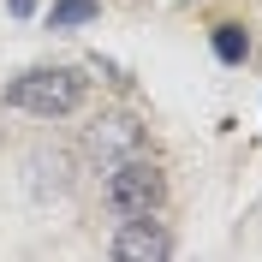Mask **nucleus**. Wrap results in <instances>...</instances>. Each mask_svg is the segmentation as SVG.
<instances>
[{
    "label": "nucleus",
    "instance_id": "5",
    "mask_svg": "<svg viewBox=\"0 0 262 262\" xmlns=\"http://www.w3.org/2000/svg\"><path fill=\"white\" fill-rule=\"evenodd\" d=\"M209 42H214V60H221V66H245L250 60V30H245V24H214Z\"/></svg>",
    "mask_w": 262,
    "mask_h": 262
},
{
    "label": "nucleus",
    "instance_id": "1",
    "mask_svg": "<svg viewBox=\"0 0 262 262\" xmlns=\"http://www.w3.org/2000/svg\"><path fill=\"white\" fill-rule=\"evenodd\" d=\"M83 90H90V78L78 66H30L24 78L6 83V107H18L30 119H66L83 107Z\"/></svg>",
    "mask_w": 262,
    "mask_h": 262
},
{
    "label": "nucleus",
    "instance_id": "4",
    "mask_svg": "<svg viewBox=\"0 0 262 262\" xmlns=\"http://www.w3.org/2000/svg\"><path fill=\"white\" fill-rule=\"evenodd\" d=\"M114 256L119 262H167L173 256V232L155 214H125L114 232Z\"/></svg>",
    "mask_w": 262,
    "mask_h": 262
},
{
    "label": "nucleus",
    "instance_id": "7",
    "mask_svg": "<svg viewBox=\"0 0 262 262\" xmlns=\"http://www.w3.org/2000/svg\"><path fill=\"white\" fill-rule=\"evenodd\" d=\"M6 6H12V12H18V18H24V12H30V0H6Z\"/></svg>",
    "mask_w": 262,
    "mask_h": 262
},
{
    "label": "nucleus",
    "instance_id": "2",
    "mask_svg": "<svg viewBox=\"0 0 262 262\" xmlns=\"http://www.w3.org/2000/svg\"><path fill=\"white\" fill-rule=\"evenodd\" d=\"M101 196H107V209H114V221H125V214H161L167 203V173L155 155H125V161H114L107 173H101Z\"/></svg>",
    "mask_w": 262,
    "mask_h": 262
},
{
    "label": "nucleus",
    "instance_id": "6",
    "mask_svg": "<svg viewBox=\"0 0 262 262\" xmlns=\"http://www.w3.org/2000/svg\"><path fill=\"white\" fill-rule=\"evenodd\" d=\"M96 12H101V0H54L48 24H54V30H78V24H90Z\"/></svg>",
    "mask_w": 262,
    "mask_h": 262
},
{
    "label": "nucleus",
    "instance_id": "3",
    "mask_svg": "<svg viewBox=\"0 0 262 262\" xmlns=\"http://www.w3.org/2000/svg\"><path fill=\"white\" fill-rule=\"evenodd\" d=\"M143 149H149V131L137 125L131 114H101L96 125L83 131V155H90L96 173H107V167L125 161V155H143Z\"/></svg>",
    "mask_w": 262,
    "mask_h": 262
}]
</instances>
